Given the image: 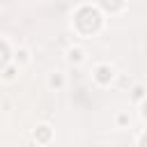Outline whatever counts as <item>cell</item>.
I'll return each instance as SVG.
<instances>
[{
    "label": "cell",
    "mask_w": 147,
    "mask_h": 147,
    "mask_svg": "<svg viewBox=\"0 0 147 147\" xmlns=\"http://www.w3.org/2000/svg\"><path fill=\"white\" fill-rule=\"evenodd\" d=\"M99 83H108L110 78H113V67H108V64H101V67H96V76H94Z\"/></svg>",
    "instance_id": "cell-1"
},
{
    "label": "cell",
    "mask_w": 147,
    "mask_h": 147,
    "mask_svg": "<svg viewBox=\"0 0 147 147\" xmlns=\"http://www.w3.org/2000/svg\"><path fill=\"white\" fill-rule=\"evenodd\" d=\"M48 85H51V87H62V85H64V78H62L60 74H53V76L48 78Z\"/></svg>",
    "instance_id": "cell-2"
},
{
    "label": "cell",
    "mask_w": 147,
    "mask_h": 147,
    "mask_svg": "<svg viewBox=\"0 0 147 147\" xmlns=\"http://www.w3.org/2000/svg\"><path fill=\"white\" fill-rule=\"evenodd\" d=\"M69 60H71V62H80V60H83V51H80V48H71V51H69Z\"/></svg>",
    "instance_id": "cell-3"
},
{
    "label": "cell",
    "mask_w": 147,
    "mask_h": 147,
    "mask_svg": "<svg viewBox=\"0 0 147 147\" xmlns=\"http://www.w3.org/2000/svg\"><path fill=\"white\" fill-rule=\"evenodd\" d=\"M18 60H21V62H25V60H28V51H25V48L16 51V64H18Z\"/></svg>",
    "instance_id": "cell-4"
}]
</instances>
